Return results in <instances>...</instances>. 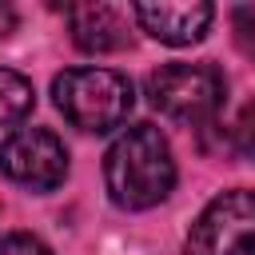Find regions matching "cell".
<instances>
[{"mask_svg": "<svg viewBox=\"0 0 255 255\" xmlns=\"http://www.w3.org/2000/svg\"><path fill=\"white\" fill-rule=\"evenodd\" d=\"M104 183L116 207L147 211L163 203L175 187V159L159 128L131 124L104 155Z\"/></svg>", "mask_w": 255, "mask_h": 255, "instance_id": "6da1fadb", "label": "cell"}, {"mask_svg": "<svg viewBox=\"0 0 255 255\" xmlns=\"http://www.w3.org/2000/svg\"><path fill=\"white\" fill-rule=\"evenodd\" d=\"M52 100L80 131H112L128 120L135 96L128 76L112 68H68L52 80Z\"/></svg>", "mask_w": 255, "mask_h": 255, "instance_id": "7a4b0ae2", "label": "cell"}, {"mask_svg": "<svg viewBox=\"0 0 255 255\" xmlns=\"http://www.w3.org/2000/svg\"><path fill=\"white\" fill-rule=\"evenodd\" d=\"M151 104L179 124H207L223 108L227 84L215 64H163L147 76Z\"/></svg>", "mask_w": 255, "mask_h": 255, "instance_id": "3957f363", "label": "cell"}, {"mask_svg": "<svg viewBox=\"0 0 255 255\" xmlns=\"http://www.w3.org/2000/svg\"><path fill=\"white\" fill-rule=\"evenodd\" d=\"M183 255H255V191L231 187L215 195L191 223Z\"/></svg>", "mask_w": 255, "mask_h": 255, "instance_id": "277c9868", "label": "cell"}, {"mask_svg": "<svg viewBox=\"0 0 255 255\" xmlns=\"http://www.w3.org/2000/svg\"><path fill=\"white\" fill-rule=\"evenodd\" d=\"M0 175L28 191H56L68 175V151L48 128H20L0 143Z\"/></svg>", "mask_w": 255, "mask_h": 255, "instance_id": "5b68a950", "label": "cell"}, {"mask_svg": "<svg viewBox=\"0 0 255 255\" xmlns=\"http://www.w3.org/2000/svg\"><path fill=\"white\" fill-rule=\"evenodd\" d=\"M131 16L139 20V28L147 36H155L159 44L183 48L203 40V32L215 20V8L207 0H159V4H135Z\"/></svg>", "mask_w": 255, "mask_h": 255, "instance_id": "8992f818", "label": "cell"}, {"mask_svg": "<svg viewBox=\"0 0 255 255\" xmlns=\"http://www.w3.org/2000/svg\"><path fill=\"white\" fill-rule=\"evenodd\" d=\"M68 24H72V40L80 52L92 56H108V52H124L131 44L128 32V16L112 4H80L68 8Z\"/></svg>", "mask_w": 255, "mask_h": 255, "instance_id": "52a82bcc", "label": "cell"}, {"mask_svg": "<svg viewBox=\"0 0 255 255\" xmlns=\"http://www.w3.org/2000/svg\"><path fill=\"white\" fill-rule=\"evenodd\" d=\"M36 104V92H32V80L12 72V68H0V131L4 128H16Z\"/></svg>", "mask_w": 255, "mask_h": 255, "instance_id": "ba28073f", "label": "cell"}, {"mask_svg": "<svg viewBox=\"0 0 255 255\" xmlns=\"http://www.w3.org/2000/svg\"><path fill=\"white\" fill-rule=\"evenodd\" d=\"M231 32H235V44L247 60H255V4H239L231 12Z\"/></svg>", "mask_w": 255, "mask_h": 255, "instance_id": "9c48e42d", "label": "cell"}, {"mask_svg": "<svg viewBox=\"0 0 255 255\" xmlns=\"http://www.w3.org/2000/svg\"><path fill=\"white\" fill-rule=\"evenodd\" d=\"M231 143H235V151H239L243 159L255 163V100L239 112V120H235V128H231Z\"/></svg>", "mask_w": 255, "mask_h": 255, "instance_id": "30bf717a", "label": "cell"}, {"mask_svg": "<svg viewBox=\"0 0 255 255\" xmlns=\"http://www.w3.org/2000/svg\"><path fill=\"white\" fill-rule=\"evenodd\" d=\"M0 255H52V247L28 231H12L0 239Z\"/></svg>", "mask_w": 255, "mask_h": 255, "instance_id": "8fae6325", "label": "cell"}, {"mask_svg": "<svg viewBox=\"0 0 255 255\" xmlns=\"http://www.w3.org/2000/svg\"><path fill=\"white\" fill-rule=\"evenodd\" d=\"M16 32V12H12V4H0V40H8Z\"/></svg>", "mask_w": 255, "mask_h": 255, "instance_id": "7c38bea8", "label": "cell"}]
</instances>
